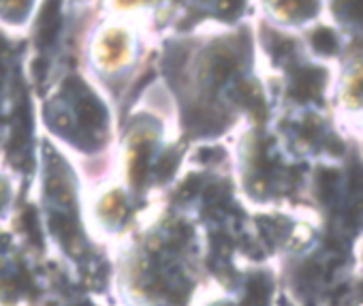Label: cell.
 Wrapping results in <instances>:
<instances>
[{"mask_svg": "<svg viewBox=\"0 0 363 306\" xmlns=\"http://www.w3.org/2000/svg\"><path fill=\"white\" fill-rule=\"evenodd\" d=\"M312 41H314V48H316L318 52H323V54H333V52L337 50L335 37H333L331 31H327V28L316 31L314 37H312Z\"/></svg>", "mask_w": 363, "mask_h": 306, "instance_id": "2", "label": "cell"}, {"mask_svg": "<svg viewBox=\"0 0 363 306\" xmlns=\"http://www.w3.org/2000/svg\"><path fill=\"white\" fill-rule=\"evenodd\" d=\"M60 28V0H48L39 16V28H37V41L41 48H48L56 41Z\"/></svg>", "mask_w": 363, "mask_h": 306, "instance_id": "1", "label": "cell"}, {"mask_svg": "<svg viewBox=\"0 0 363 306\" xmlns=\"http://www.w3.org/2000/svg\"><path fill=\"white\" fill-rule=\"evenodd\" d=\"M293 9L303 18H308L316 11V0H293Z\"/></svg>", "mask_w": 363, "mask_h": 306, "instance_id": "4", "label": "cell"}, {"mask_svg": "<svg viewBox=\"0 0 363 306\" xmlns=\"http://www.w3.org/2000/svg\"><path fill=\"white\" fill-rule=\"evenodd\" d=\"M242 3H244V0H223V3H220V9H223L225 13H238L240 7H242Z\"/></svg>", "mask_w": 363, "mask_h": 306, "instance_id": "5", "label": "cell"}, {"mask_svg": "<svg viewBox=\"0 0 363 306\" xmlns=\"http://www.w3.org/2000/svg\"><path fill=\"white\" fill-rule=\"evenodd\" d=\"M340 13L348 20L363 22V0H340Z\"/></svg>", "mask_w": 363, "mask_h": 306, "instance_id": "3", "label": "cell"}]
</instances>
